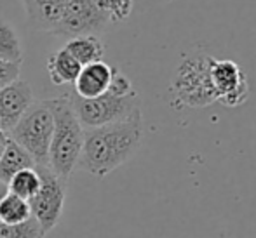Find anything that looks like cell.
<instances>
[{"label":"cell","instance_id":"cell-14","mask_svg":"<svg viewBox=\"0 0 256 238\" xmlns=\"http://www.w3.org/2000/svg\"><path fill=\"white\" fill-rule=\"evenodd\" d=\"M64 49L80 63V66L103 61L104 50H106L103 40L98 35H80V37L70 38Z\"/></svg>","mask_w":256,"mask_h":238},{"label":"cell","instance_id":"cell-8","mask_svg":"<svg viewBox=\"0 0 256 238\" xmlns=\"http://www.w3.org/2000/svg\"><path fill=\"white\" fill-rule=\"evenodd\" d=\"M211 82L218 94V103L239 108L250 97V82L240 66L232 59H212Z\"/></svg>","mask_w":256,"mask_h":238},{"label":"cell","instance_id":"cell-1","mask_svg":"<svg viewBox=\"0 0 256 238\" xmlns=\"http://www.w3.org/2000/svg\"><path fill=\"white\" fill-rule=\"evenodd\" d=\"M142 143L143 115L142 110H136L124 120L88 129L84 132V146L77 167L103 179L131 160Z\"/></svg>","mask_w":256,"mask_h":238},{"label":"cell","instance_id":"cell-17","mask_svg":"<svg viewBox=\"0 0 256 238\" xmlns=\"http://www.w3.org/2000/svg\"><path fill=\"white\" fill-rule=\"evenodd\" d=\"M40 188V176H38L37 169H24L20 171L18 174L12 176L9 183H7V191L18 195V197L30 200L35 193Z\"/></svg>","mask_w":256,"mask_h":238},{"label":"cell","instance_id":"cell-10","mask_svg":"<svg viewBox=\"0 0 256 238\" xmlns=\"http://www.w3.org/2000/svg\"><path fill=\"white\" fill-rule=\"evenodd\" d=\"M68 2L70 0H23L28 24L34 30L52 35Z\"/></svg>","mask_w":256,"mask_h":238},{"label":"cell","instance_id":"cell-16","mask_svg":"<svg viewBox=\"0 0 256 238\" xmlns=\"http://www.w3.org/2000/svg\"><path fill=\"white\" fill-rule=\"evenodd\" d=\"M0 59L12 64L23 63V47L16 30L7 21L0 19Z\"/></svg>","mask_w":256,"mask_h":238},{"label":"cell","instance_id":"cell-22","mask_svg":"<svg viewBox=\"0 0 256 238\" xmlns=\"http://www.w3.org/2000/svg\"><path fill=\"white\" fill-rule=\"evenodd\" d=\"M7 193V186L4 185V183H0V200H2V197Z\"/></svg>","mask_w":256,"mask_h":238},{"label":"cell","instance_id":"cell-12","mask_svg":"<svg viewBox=\"0 0 256 238\" xmlns=\"http://www.w3.org/2000/svg\"><path fill=\"white\" fill-rule=\"evenodd\" d=\"M34 167H35V162L28 155V151L23 150L12 139L7 138L6 144H4L2 158H0V183H4L7 186V183L12 179L14 174H18L20 171H24V169H34Z\"/></svg>","mask_w":256,"mask_h":238},{"label":"cell","instance_id":"cell-3","mask_svg":"<svg viewBox=\"0 0 256 238\" xmlns=\"http://www.w3.org/2000/svg\"><path fill=\"white\" fill-rule=\"evenodd\" d=\"M214 57L206 52L186 56L178 64L171 82L172 96L180 106L204 108L218 101L211 82V63Z\"/></svg>","mask_w":256,"mask_h":238},{"label":"cell","instance_id":"cell-19","mask_svg":"<svg viewBox=\"0 0 256 238\" xmlns=\"http://www.w3.org/2000/svg\"><path fill=\"white\" fill-rule=\"evenodd\" d=\"M100 9L106 14L110 23H122L132 12L134 0H96Z\"/></svg>","mask_w":256,"mask_h":238},{"label":"cell","instance_id":"cell-6","mask_svg":"<svg viewBox=\"0 0 256 238\" xmlns=\"http://www.w3.org/2000/svg\"><path fill=\"white\" fill-rule=\"evenodd\" d=\"M35 169L40 176V188L28 200V204H30L32 218L40 225V228L48 235L51 230L56 228L63 216L66 181L58 178L48 165H40Z\"/></svg>","mask_w":256,"mask_h":238},{"label":"cell","instance_id":"cell-15","mask_svg":"<svg viewBox=\"0 0 256 238\" xmlns=\"http://www.w3.org/2000/svg\"><path fill=\"white\" fill-rule=\"evenodd\" d=\"M30 218L32 211L28 200L7 191L0 200V225H20Z\"/></svg>","mask_w":256,"mask_h":238},{"label":"cell","instance_id":"cell-9","mask_svg":"<svg viewBox=\"0 0 256 238\" xmlns=\"http://www.w3.org/2000/svg\"><path fill=\"white\" fill-rule=\"evenodd\" d=\"M34 103V91L26 80H20L0 89V131L9 134Z\"/></svg>","mask_w":256,"mask_h":238},{"label":"cell","instance_id":"cell-24","mask_svg":"<svg viewBox=\"0 0 256 238\" xmlns=\"http://www.w3.org/2000/svg\"><path fill=\"white\" fill-rule=\"evenodd\" d=\"M4 144L6 143H0V158H2V153H4Z\"/></svg>","mask_w":256,"mask_h":238},{"label":"cell","instance_id":"cell-18","mask_svg":"<svg viewBox=\"0 0 256 238\" xmlns=\"http://www.w3.org/2000/svg\"><path fill=\"white\" fill-rule=\"evenodd\" d=\"M0 238H46L44 230L34 218L20 225H0Z\"/></svg>","mask_w":256,"mask_h":238},{"label":"cell","instance_id":"cell-7","mask_svg":"<svg viewBox=\"0 0 256 238\" xmlns=\"http://www.w3.org/2000/svg\"><path fill=\"white\" fill-rule=\"evenodd\" d=\"M108 24H110V19L100 9L96 0H70L52 35L63 38L98 35Z\"/></svg>","mask_w":256,"mask_h":238},{"label":"cell","instance_id":"cell-2","mask_svg":"<svg viewBox=\"0 0 256 238\" xmlns=\"http://www.w3.org/2000/svg\"><path fill=\"white\" fill-rule=\"evenodd\" d=\"M46 104L51 110L54 120L48 167L60 179L68 181L80 160L84 146V127L74 111L70 94L46 99Z\"/></svg>","mask_w":256,"mask_h":238},{"label":"cell","instance_id":"cell-13","mask_svg":"<svg viewBox=\"0 0 256 238\" xmlns=\"http://www.w3.org/2000/svg\"><path fill=\"white\" fill-rule=\"evenodd\" d=\"M80 70V63L64 47L51 54L48 59V73L54 85L74 84L77 80Z\"/></svg>","mask_w":256,"mask_h":238},{"label":"cell","instance_id":"cell-5","mask_svg":"<svg viewBox=\"0 0 256 238\" xmlns=\"http://www.w3.org/2000/svg\"><path fill=\"white\" fill-rule=\"evenodd\" d=\"M70 101L78 122L86 129H96L124 120L131 117L136 110H142V101L136 91L128 96H115L106 91L104 94L91 97V99L78 97L74 92L70 96Z\"/></svg>","mask_w":256,"mask_h":238},{"label":"cell","instance_id":"cell-11","mask_svg":"<svg viewBox=\"0 0 256 238\" xmlns=\"http://www.w3.org/2000/svg\"><path fill=\"white\" fill-rule=\"evenodd\" d=\"M112 77H114V68L104 61L86 64V66H82L77 80L74 82L75 94L78 97H84V99L102 96L110 87Z\"/></svg>","mask_w":256,"mask_h":238},{"label":"cell","instance_id":"cell-23","mask_svg":"<svg viewBox=\"0 0 256 238\" xmlns=\"http://www.w3.org/2000/svg\"><path fill=\"white\" fill-rule=\"evenodd\" d=\"M6 141H7V136L4 134L2 131H0V143H6Z\"/></svg>","mask_w":256,"mask_h":238},{"label":"cell","instance_id":"cell-4","mask_svg":"<svg viewBox=\"0 0 256 238\" xmlns=\"http://www.w3.org/2000/svg\"><path fill=\"white\" fill-rule=\"evenodd\" d=\"M54 131V120L46 101L32 103L26 113L21 117L16 127L7 134V138L20 144L28 151L35 162V167L49 164V146Z\"/></svg>","mask_w":256,"mask_h":238},{"label":"cell","instance_id":"cell-20","mask_svg":"<svg viewBox=\"0 0 256 238\" xmlns=\"http://www.w3.org/2000/svg\"><path fill=\"white\" fill-rule=\"evenodd\" d=\"M108 92H112L115 96H128L131 92H134V87H132L131 80L118 68H114V77H112Z\"/></svg>","mask_w":256,"mask_h":238},{"label":"cell","instance_id":"cell-21","mask_svg":"<svg viewBox=\"0 0 256 238\" xmlns=\"http://www.w3.org/2000/svg\"><path fill=\"white\" fill-rule=\"evenodd\" d=\"M20 73H21V64H12L0 59V89L16 82L20 78Z\"/></svg>","mask_w":256,"mask_h":238}]
</instances>
